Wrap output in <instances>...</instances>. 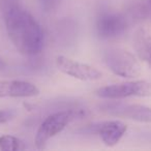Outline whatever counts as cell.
Wrapping results in <instances>:
<instances>
[{
  "mask_svg": "<svg viewBox=\"0 0 151 151\" xmlns=\"http://www.w3.org/2000/svg\"><path fill=\"white\" fill-rule=\"evenodd\" d=\"M5 28L12 44L21 54L34 56L44 47V33L35 18L20 6H11L4 15Z\"/></svg>",
  "mask_w": 151,
  "mask_h": 151,
  "instance_id": "1",
  "label": "cell"
},
{
  "mask_svg": "<svg viewBox=\"0 0 151 151\" xmlns=\"http://www.w3.org/2000/svg\"><path fill=\"white\" fill-rule=\"evenodd\" d=\"M106 66L116 76L122 78H138L142 73V66L137 57L129 51L118 47H110L103 52Z\"/></svg>",
  "mask_w": 151,
  "mask_h": 151,
  "instance_id": "2",
  "label": "cell"
},
{
  "mask_svg": "<svg viewBox=\"0 0 151 151\" xmlns=\"http://www.w3.org/2000/svg\"><path fill=\"white\" fill-rule=\"evenodd\" d=\"M95 95L104 99H119L127 97H145L151 95V83L145 80H134L128 82L112 84L97 88Z\"/></svg>",
  "mask_w": 151,
  "mask_h": 151,
  "instance_id": "3",
  "label": "cell"
},
{
  "mask_svg": "<svg viewBox=\"0 0 151 151\" xmlns=\"http://www.w3.org/2000/svg\"><path fill=\"white\" fill-rule=\"evenodd\" d=\"M99 111L109 116L126 118L142 123H151V108L144 105L110 101L99 106Z\"/></svg>",
  "mask_w": 151,
  "mask_h": 151,
  "instance_id": "4",
  "label": "cell"
},
{
  "mask_svg": "<svg viewBox=\"0 0 151 151\" xmlns=\"http://www.w3.org/2000/svg\"><path fill=\"white\" fill-rule=\"evenodd\" d=\"M75 113L73 111H59L49 115L38 127L35 136V145L38 149L45 147L50 139L61 132L73 120Z\"/></svg>",
  "mask_w": 151,
  "mask_h": 151,
  "instance_id": "5",
  "label": "cell"
},
{
  "mask_svg": "<svg viewBox=\"0 0 151 151\" xmlns=\"http://www.w3.org/2000/svg\"><path fill=\"white\" fill-rule=\"evenodd\" d=\"M55 65L57 69L62 73L80 81L92 82V81H99L103 78V73L96 67L87 63L73 60L62 55L56 57Z\"/></svg>",
  "mask_w": 151,
  "mask_h": 151,
  "instance_id": "6",
  "label": "cell"
},
{
  "mask_svg": "<svg viewBox=\"0 0 151 151\" xmlns=\"http://www.w3.org/2000/svg\"><path fill=\"white\" fill-rule=\"evenodd\" d=\"M127 20L123 15L113 12H106L97 17L95 28L99 36L104 40L118 38L127 29Z\"/></svg>",
  "mask_w": 151,
  "mask_h": 151,
  "instance_id": "7",
  "label": "cell"
},
{
  "mask_svg": "<svg viewBox=\"0 0 151 151\" xmlns=\"http://www.w3.org/2000/svg\"><path fill=\"white\" fill-rule=\"evenodd\" d=\"M40 94L37 86L27 81L0 80V99L32 97Z\"/></svg>",
  "mask_w": 151,
  "mask_h": 151,
  "instance_id": "8",
  "label": "cell"
},
{
  "mask_svg": "<svg viewBox=\"0 0 151 151\" xmlns=\"http://www.w3.org/2000/svg\"><path fill=\"white\" fill-rule=\"evenodd\" d=\"M94 132H97L101 137V141L105 143L106 146L113 147L120 142L127 130V126L120 120H109L99 123Z\"/></svg>",
  "mask_w": 151,
  "mask_h": 151,
  "instance_id": "9",
  "label": "cell"
},
{
  "mask_svg": "<svg viewBox=\"0 0 151 151\" xmlns=\"http://www.w3.org/2000/svg\"><path fill=\"white\" fill-rule=\"evenodd\" d=\"M132 47L137 57L151 67V32L146 27L141 26L134 31Z\"/></svg>",
  "mask_w": 151,
  "mask_h": 151,
  "instance_id": "10",
  "label": "cell"
},
{
  "mask_svg": "<svg viewBox=\"0 0 151 151\" xmlns=\"http://www.w3.org/2000/svg\"><path fill=\"white\" fill-rule=\"evenodd\" d=\"M0 149L2 151H21L25 150L26 145L17 137L4 134L0 137Z\"/></svg>",
  "mask_w": 151,
  "mask_h": 151,
  "instance_id": "11",
  "label": "cell"
},
{
  "mask_svg": "<svg viewBox=\"0 0 151 151\" xmlns=\"http://www.w3.org/2000/svg\"><path fill=\"white\" fill-rule=\"evenodd\" d=\"M17 115V112L12 109L0 110V124H4L13 120Z\"/></svg>",
  "mask_w": 151,
  "mask_h": 151,
  "instance_id": "12",
  "label": "cell"
},
{
  "mask_svg": "<svg viewBox=\"0 0 151 151\" xmlns=\"http://www.w3.org/2000/svg\"><path fill=\"white\" fill-rule=\"evenodd\" d=\"M60 0H42V5L47 12L52 11L58 5Z\"/></svg>",
  "mask_w": 151,
  "mask_h": 151,
  "instance_id": "13",
  "label": "cell"
},
{
  "mask_svg": "<svg viewBox=\"0 0 151 151\" xmlns=\"http://www.w3.org/2000/svg\"><path fill=\"white\" fill-rule=\"evenodd\" d=\"M6 67H7L6 63H5L4 61H3V59L0 57V73L6 70Z\"/></svg>",
  "mask_w": 151,
  "mask_h": 151,
  "instance_id": "14",
  "label": "cell"
},
{
  "mask_svg": "<svg viewBox=\"0 0 151 151\" xmlns=\"http://www.w3.org/2000/svg\"><path fill=\"white\" fill-rule=\"evenodd\" d=\"M149 6H150V13H151V0H149Z\"/></svg>",
  "mask_w": 151,
  "mask_h": 151,
  "instance_id": "15",
  "label": "cell"
}]
</instances>
